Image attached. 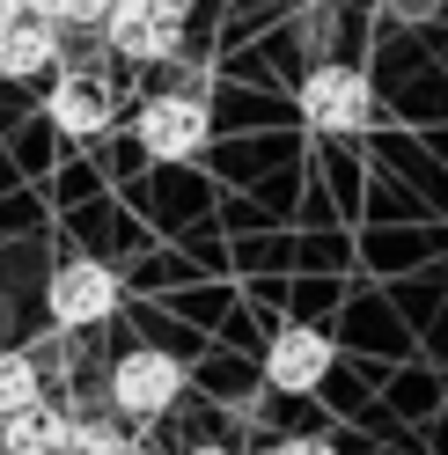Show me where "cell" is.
Returning a JSON list of instances; mask_svg holds the SVG:
<instances>
[{"label": "cell", "mask_w": 448, "mask_h": 455, "mask_svg": "<svg viewBox=\"0 0 448 455\" xmlns=\"http://www.w3.org/2000/svg\"><path fill=\"white\" fill-rule=\"evenodd\" d=\"M96 30L125 67H170L184 52V0H110Z\"/></svg>", "instance_id": "6da1fadb"}, {"label": "cell", "mask_w": 448, "mask_h": 455, "mask_svg": "<svg viewBox=\"0 0 448 455\" xmlns=\"http://www.w3.org/2000/svg\"><path fill=\"white\" fill-rule=\"evenodd\" d=\"M184 360L177 353H162V346H125L118 360H110V411L118 419H140V426H155V419H170L184 404Z\"/></svg>", "instance_id": "7a4b0ae2"}, {"label": "cell", "mask_w": 448, "mask_h": 455, "mask_svg": "<svg viewBox=\"0 0 448 455\" xmlns=\"http://www.w3.org/2000/svg\"><path fill=\"white\" fill-rule=\"evenodd\" d=\"M375 118V89L368 74L346 67V60H316L309 74H301V125L324 132V140H346Z\"/></svg>", "instance_id": "3957f363"}, {"label": "cell", "mask_w": 448, "mask_h": 455, "mask_svg": "<svg viewBox=\"0 0 448 455\" xmlns=\"http://www.w3.org/2000/svg\"><path fill=\"white\" fill-rule=\"evenodd\" d=\"M118 301H125L118 272L96 265V258H67V265H52V279H44V316L60 331H103L110 316H118Z\"/></svg>", "instance_id": "277c9868"}, {"label": "cell", "mask_w": 448, "mask_h": 455, "mask_svg": "<svg viewBox=\"0 0 448 455\" xmlns=\"http://www.w3.org/2000/svg\"><path fill=\"white\" fill-rule=\"evenodd\" d=\"M132 140H140L155 162H191V155H206L213 118H206V103H199V96L162 89V96H148V103L132 110Z\"/></svg>", "instance_id": "5b68a950"}, {"label": "cell", "mask_w": 448, "mask_h": 455, "mask_svg": "<svg viewBox=\"0 0 448 455\" xmlns=\"http://www.w3.org/2000/svg\"><path fill=\"white\" fill-rule=\"evenodd\" d=\"M44 118L67 140H103L118 125V89H110L103 74H89V67H67V74H52V89H44Z\"/></svg>", "instance_id": "8992f818"}, {"label": "cell", "mask_w": 448, "mask_h": 455, "mask_svg": "<svg viewBox=\"0 0 448 455\" xmlns=\"http://www.w3.org/2000/svg\"><path fill=\"white\" fill-rule=\"evenodd\" d=\"M324 375H331V338L316 323H279L265 346V382L279 396H309V389H324Z\"/></svg>", "instance_id": "52a82bcc"}, {"label": "cell", "mask_w": 448, "mask_h": 455, "mask_svg": "<svg viewBox=\"0 0 448 455\" xmlns=\"http://www.w3.org/2000/svg\"><path fill=\"white\" fill-rule=\"evenodd\" d=\"M67 60V30L44 15H8L0 22V81H37V74H60Z\"/></svg>", "instance_id": "ba28073f"}, {"label": "cell", "mask_w": 448, "mask_h": 455, "mask_svg": "<svg viewBox=\"0 0 448 455\" xmlns=\"http://www.w3.org/2000/svg\"><path fill=\"white\" fill-rule=\"evenodd\" d=\"M67 419L74 411H60L52 396H37V404H22V411L0 419V448L8 455H52V448H67Z\"/></svg>", "instance_id": "9c48e42d"}, {"label": "cell", "mask_w": 448, "mask_h": 455, "mask_svg": "<svg viewBox=\"0 0 448 455\" xmlns=\"http://www.w3.org/2000/svg\"><path fill=\"white\" fill-rule=\"evenodd\" d=\"M37 396H44V367H37V353L0 346V419L22 411V404H37Z\"/></svg>", "instance_id": "30bf717a"}, {"label": "cell", "mask_w": 448, "mask_h": 455, "mask_svg": "<svg viewBox=\"0 0 448 455\" xmlns=\"http://www.w3.org/2000/svg\"><path fill=\"white\" fill-rule=\"evenodd\" d=\"M118 441H125V434H118L110 419H67V448H81V455H110Z\"/></svg>", "instance_id": "8fae6325"}, {"label": "cell", "mask_w": 448, "mask_h": 455, "mask_svg": "<svg viewBox=\"0 0 448 455\" xmlns=\"http://www.w3.org/2000/svg\"><path fill=\"white\" fill-rule=\"evenodd\" d=\"M272 455H339V448H331L324 434H287V441H279Z\"/></svg>", "instance_id": "7c38bea8"}, {"label": "cell", "mask_w": 448, "mask_h": 455, "mask_svg": "<svg viewBox=\"0 0 448 455\" xmlns=\"http://www.w3.org/2000/svg\"><path fill=\"white\" fill-rule=\"evenodd\" d=\"M110 455H155L148 441H118V448H110Z\"/></svg>", "instance_id": "4fadbf2b"}, {"label": "cell", "mask_w": 448, "mask_h": 455, "mask_svg": "<svg viewBox=\"0 0 448 455\" xmlns=\"http://www.w3.org/2000/svg\"><path fill=\"white\" fill-rule=\"evenodd\" d=\"M184 455H236V448H220V441H199V448H184Z\"/></svg>", "instance_id": "5bb4252c"}, {"label": "cell", "mask_w": 448, "mask_h": 455, "mask_svg": "<svg viewBox=\"0 0 448 455\" xmlns=\"http://www.w3.org/2000/svg\"><path fill=\"white\" fill-rule=\"evenodd\" d=\"M22 8H30V0H0V22H8V15H22Z\"/></svg>", "instance_id": "9a60e30c"}, {"label": "cell", "mask_w": 448, "mask_h": 455, "mask_svg": "<svg viewBox=\"0 0 448 455\" xmlns=\"http://www.w3.org/2000/svg\"><path fill=\"white\" fill-rule=\"evenodd\" d=\"M52 455H81V448H52Z\"/></svg>", "instance_id": "2e32d148"}, {"label": "cell", "mask_w": 448, "mask_h": 455, "mask_svg": "<svg viewBox=\"0 0 448 455\" xmlns=\"http://www.w3.org/2000/svg\"><path fill=\"white\" fill-rule=\"evenodd\" d=\"M0 455H8V448H0Z\"/></svg>", "instance_id": "e0dca14e"}]
</instances>
